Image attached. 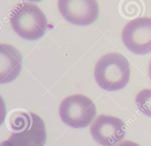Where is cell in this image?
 Segmentation results:
<instances>
[{"label": "cell", "instance_id": "8fae6325", "mask_svg": "<svg viewBox=\"0 0 151 146\" xmlns=\"http://www.w3.org/2000/svg\"><path fill=\"white\" fill-rule=\"evenodd\" d=\"M149 76L151 81V59L150 60L149 64Z\"/></svg>", "mask_w": 151, "mask_h": 146}, {"label": "cell", "instance_id": "8992f818", "mask_svg": "<svg viewBox=\"0 0 151 146\" xmlns=\"http://www.w3.org/2000/svg\"><path fill=\"white\" fill-rule=\"evenodd\" d=\"M90 132L93 139L102 146H113L126 134L124 122L119 118L100 115L91 125Z\"/></svg>", "mask_w": 151, "mask_h": 146}, {"label": "cell", "instance_id": "5b68a950", "mask_svg": "<svg viewBox=\"0 0 151 146\" xmlns=\"http://www.w3.org/2000/svg\"><path fill=\"white\" fill-rule=\"evenodd\" d=\"M122 37L131 52L144 55L151 53V18L139 17L129 21L124 27Z\"/></svg>", "mask_w": 151, "mask_h": 146}, {"label": "cell", "instance_id": "277c9868", "mask_svg": "<svg viewBox=\"0 0 151 146\" xmlns=\"http://www.w3.org/2000/svg\"><path fill=\"white\" fill-rule=\"evenodd\" d=\"M61 120L73 128H83L91 123L96 114L94 102L83 95L74 94L64 98L59 107Z\"/></svg>", "mask_w": 151, "mask_h": 146}, {"label": "cell", "instance_id": "52a82bcc", "mask_svg": "<svg viewBox=\"0 0 151 146\" xmlns=\"http://www.w3.org/2000/svg\"><path fill=\"white\" fill-rule=\"evenodd\" d=\"M58 8L64 18L77 25H88L98 17L96 0H58Z\"/></svg>", "mask_w": 151, "mask_h": 146}, {"label": "cell", "instance_id": "9c48e42d", "mask_svg": "<svg viewBox=\"0 0 151 146\" xmlns=\"http://www.w3.org/2000/svg\"><path fill=\"white\" fill-rule=\"evenodd\" d=\"M137 109L144 115L151 118V89H143L135 97Z\"/></svg>", "mask_w": 151, "mask_h": 146}, {"label": "cell", "instance_id": "30bf717a", "mask_svg": "<svg viewBox=\"0 0 151 146\" xmlns=\"http://www.w3.org/2000/svg\"><path fill=\"white\" fill-rule=\"evenodd\" d=\"M114 146H140L139 144H138L137 142H135L129 140H124L123 141L119 144H116Z\"/></svg>", "mask_w": 151, "mask_h": 146}, {"label": "cell", "instance_id": "7c38bea8", "mask_svg": "<svg viewBox=\"0 0 151 146\" xmlns=\"http://www.w3.org/2000/svg\"><path fill=\"white\" fill-rule=\"evenodd\" d=\"M25 1H28V2H38L41 0H24Z\"/></svg>", "mask_w": 151, "mask_h": 146}, {"label": "cell", "instance_id": "ba28073f", "mask_svg": "<svg viewBox=\"0 0 151 146\" xmlns=\"http://www.w3.org/2000/svg\"><path fill=\"white\" fill-rule=\"evenodd\" d=\"M22 60V55L15 47L8 44H1V84L11 82L17 78L21 70Z\"/></svg>", "mask_w": 151, "mask_h": 146}, {"label": "cell", "instance_id": "6da1fadb", "mask_svg": "<svg viewBox=\"0 0 151 146\" xmlns=\"http://www.w3.org/2000/svg\"><path fill=\"white\" fill-rule=\"evenodd\" d=\"M11 135L0 146H44L47 135L44 122L37 114L17 111L9 117Z\"/></svg>", "mask_w": 151, "mask_h": 146}, {"label": "cell", "instance_id": "7a4b0ae2", "mask_svg": "<svg viewBox=\"0 0 151 146\" xmlns=\"http://www.w3.org/2000/svg\"><path fill=\"white\" fill-rule=\"evenodd\" d=\"M130 64L127 58L119 53H109L101 57L94 70L99 86L107 91L123 89L130 79Z\"/></svg>", "mask_w": 151, "mask_h": 146}, {"label": "cell", "instance_id": "3957f363", "mask_svg": "<svg viewBox=\"0 0 151 146\" xmlns=\"http://www.w3.org/2000/svg\"><path fill=\"white\" fill-rule=\"evenodd\" d=\"M9 20L14 31L27 40H35L41 37L47 28L45 14L33 4H17L10 13Z\"/></svg>", "mask_w": 151, "mask_h": 146}]
</instances>
